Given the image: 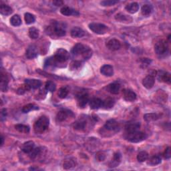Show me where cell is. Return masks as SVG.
I'll return each mask as SVG.
<instances>
[{
  "instance_id": "1",
  "label": "cell",
  "mask_w": 171,
  "mask_h": 171,
  "mask_svg": "<svg viewBox=\"0 0 171 171\" xmlns=\"http://www.w3.org/2000/svg\"><path fill=\"white\" fill-rule=\"evenodd\" d=\"M50 121L49 118L46 116H42L38 119V121L34 123V130L35 133L41 134L49 127Z\"/></svg>"
},
{
  "instance_id": "2",
  "label": "cell",
  "mask_w": 171,
  "mask_h": 171,
  "mask_svg": "<svg viewBox=\"0 0 171 171\" xmlns=\"http://www.w3.org/2000/svg\"><path fill=\"white\" fill-rule=\"evenodd\" d=\"M147 136L145 133H142V132L136 131L134 132V133H127L126 139L130 142L138 143L145 140Z\"/></svg>"
},
{
  "instance_id": "3",
  "label": "cell",
  "mask_w": 171,
  "mask_h": 171,
  "mask_svg": "<svg viewBox=\"0 0 171 171\" xmlns=\"http://www.w3.org/2000/svg\"><path fill=\"white\" fill-rule=\"evenodd\" d=\"M56 64H62L66 62L70 58V54L68 52L64 49H58L56 51L55 55L53 56Z\"/></svg>"
},
{
  "instance_id": "4",
  "label": "cell",
  "mask_w": 171,
  "mask_h": 171,
  "mask_svg": "<svg viewBox=\"0 0 171 171\" xmlns=\"http://www.w3.org/2000/svg\"><path fill=\"white\" fill-rule=\"evenodd\" d=\"M89 28L91 30L97 34H104L108 32V28L102 23H91L89 24Z\"/></svg>"
},
{
  "instance_id": "5",
  "label": "cell",
  "mask_w": 171,
  "mask_h": 171,
  "mask_svg": "<svg viewBox=\"0 0 171 171\" xmlns=\"http://www.w3.org/2000/svg\"><path fill=\"white\" fill-rule=\"evenodd\" d=\"M154 50L155 52L157 53L158 55L163 56L168 52V50H169V45H168V43L165 40H160L155 44Z\"/></svg>"
},
{
  "instance_id": "6",
  "label": "cell",
  "mask_w": 171,
  "mask_h": 171,
  "mask_svg": "<svg viewBox=\"0 0 171 171\" xmlns=\"http://www.w3.org/2000/svg\"><path fill=\"white\" fill-rule=\"evenodd\" d=\"M51 29H52V32L57 35V36L62 37L66 35V30L64 29V27L62 24L60 23H55L52 27H51Z\"/></svg>"
},
{
  "instance_id": "7",
  "label": "cell",
  "mask_w": 171,
  "mask_h": 171,
  "mask_svg": "<svg viewBox=\"0 0 171 171\" xmlns=\"http://www.w3.org/2000/svg\"><path fill=\"white\" fill-rule=\"evenodd\" d=\"M25 85L28 89H38L41 86L40 80L35 79H26Z\"/></svg>"
},
{
  "instance_id": "8",
  "label": "cell",
  "mask_w": 171,
  "mask_h": 171,
  "mask_svg": "<svg viewBox=\"0 0 171 171\" xmlns=\"http://www.w3.org/2000/svg\"><path fill=\"white\" fill-rule=\"evenodd\" d=\"M104 128L108 131L117 132L119 129L118 123L115 119H111L108 121L104 125Z\"/></svg>"
},
{
  "instance_id": "9",
  "label": "cell",
  "mask_w": 171,
  "mask_h": 171,
  "mask_svg": "<svg viewBox=\"0 0 171 171\" xmlns=\"http://www.w3.org/2000/svg\"><path fill=\"white\" fill-rule=\"evenodd\" d=\"M140 127V123L139 122H130L127 124L125 127V130L127 133H134L138 131Z\"/></svg>"
},
{
  "instance_id": "10",
  "label": "cell",
  "mask_w": 171,
  "mask_h": 171,
  "mask_svg": "<svg viewBox=\"0 0 171 171\" xmlns=\"http://www.w3.org/2000/svg\"><path fill=\"white\" fill-rule=\"evenodd\" d=\"M106 46L108 50L111 51H116L121 48V44L120 41L116 39H112V40H109L106 44Z\"/></svg>"
},
{
  "instance_id": "11",
  "label": "cell",
  "mask_w": 171,
  "mask_h": 171,
  "mask_svg": "<svg viewBox=\"0 0 171 171\" xmlns=\"http://www.w3.org/2000/svg\"><path fill=\"white\" fill-rule=\"evenodd\" d=\"M123 96L125 100L128 102H133L136 99V93L131 90H124L123 91Z\"/></svg>"
},
{
  "instance_id": "12",
  "label": "cell",
  "mask_w": 171,
  "mask_h": 171,
  "mask_svg": "<svg viewBox=\"0 0 171 171\" xmlns=\"http://www.w3.org/2000/svg\"><path fill=\"white\" fill-rule=\"evenodd\" d=\"M154 78L151 75H148L143 79L142 84L147 89H151L154 85Z\"/></svg>"
},
{
  "instance_id": "13",
  "label": "cell",
  "mask_w": 171,
  "mask_h": 171,
  "mask_svg": "<svg viewBox=\"0 0 171 171\" xmlns=\"http://www.w3.org/2000/svg\"><path fill=\"white\" fill-rule=\"evenodd\" d=\"M26 55L28 59H34L36 58L38 56V50L36 47L34 45L29 46L26 50Z\"/></svg>"
},
{
  "instance_id": "14",
  "label": "cell",
  "mask_w": 171,
  "mask_h": 171,
  "mask_svg": "<svg viewBox=\"0 0 171 171\" xmlns=\"http://www.w3.org/2000/svg\"><path fill=\"white\" fill-rule=\"evenodd\" d=\"M100 73L107 77L112 76L114 74L113 67L110 65H104L100 68Z\"/></svg>"
},
{
  "instance_id": "15",
  "label": "cell",
  "mask_w": 171,
  "mask_h": 171,
  "mask_svg": "<svg viewBox=\"0 0 171 171\" xmlns=\"http://www.w3.org/2000/svg\"><path fill=\"white\" fill-rule=\"evenodd\" d=\"M89 102V96L87 94H80L78 98V104L80 108H84Z\"/></svg>"
},
{
  "instance_id": "16",
  "label": "cell",
  "mask_w": 171,
  "mask_h": 171,
  "mask_svg": "<svg viewBox=\"0 0 171 171\" xmlns=\"http://www.w3.org/2000/svg\"><path fill=\"white\" fill-rule=\"evenodd\" d=\"M70 115H72L70 111L68 110H61L57 114L56 120L58 122H63L68 118V117Z\"/></svg>"
},
{
  "instance_id": "17",
  "label": "cell",
  "mask_w": 171,
  "mask_h": 171,
  "mask_svg": "<svg viewBox=\"0 0 171 171\" xmlns=\"http://www.w3.org/2000/svg\"><path fill=\"white\" fill-rule=\"evenodd\" d=\"M103 101L98 98H94L90 101V106L93 110H96L102 107Z\"/></svg>"
},
{
  "instance_id": "18",
  "label": "cell",
  "mask_w": 171,
  "mask_h": 171,
  "mask_svg": "<svg viewBox=\"0 0 171 171\" xmlns=\"http://www.w3.org/2000/svg\"><path fill=\"white\" fill-rule=\"evenodd\" d=\"M60 12L62 15L66 16H78L79 13L76 10H73L69 7L64 6L60 10Z\"/></svg>"
},
{
  "instance_id": "19",
  "label": "cell",
  "mask_w": 171,
  "mask_h": 171,
  "mask_svg": "<svg viewBox=\"0 0 171 171\" xmlns=\"http://www.w3.org/2000/svg\"><path fill=\"white\" fill-rule=\"evenodd\" d=\"M35 148V144L33 141H28L22 145V150L26 154H29Z\"/></svg>"
},
{
  "instance_id": "20",
  "label": "cell",
  "mask_w": 171,
  "mask_h": 171,
  "mask_svg": "<svg viewBox=\"0 0 171 171\" xmlns=\"http://www.w3.org/2000/svg\"><path fill=\"white\" fill-rule=\"evenodd\" d=\"M121 161V154L120 152H116L114 154L113 158L112 159L110 163H109V166L111 168H114L118 166Z\"/></svg>"
},
{
  "instance_id": "21",
  "label": "cell",
  "mask_w": 171,
  "mask_h": 171,
  "mask_svg": "<svg viewBox=\"0 0 171 171\" xmlns=\"http://www.w3.org/2000/svg\"><path fill=\"white\" fill-rule=\"evenodd\" d=\"M84 35V31L82 29L78 28V27H75V28H72V29L71 30V35L72 37L73 38H82Z\"/></svg>"
},
{
  "instance_id": "22",
  "label": "cell",
  "mask_w": 171,
  "mask_h": 171,
  "mask_svg": "<svg viewBox=\"0 0 171 171\" xmlns=\"http://www.w3.org/2000/svg\"><path fill=\"white\" fill-rule=\"evenodd\" d=\"M85 46L82 44H77L75 45V46L72 50V53L74 56H78L82 54L83 50Z\"/></svg>"
},
{
  "instance_id": "23",
  "label": "cell",
  "mask_w": 171,
  "mask_h": 171,
  "mask_svg": "<svg viewBox=\"0 0 171 171\" xmlns=\"http://www.w3.org/2000/svg\"><path fill=\"white\" fill-rule=\"evenodd\" d=\"M158 80L162 82H166L168 84L170 83L171 77L170 74L169 72H160L158 74Z\"/></svg>"
},
{
  "instance_id": "24",
  "label": "cell",
  "mask_w": 171,
  "mask_h": 171,
  "mask_svg": "<svg viewBox=\"0 0 171 171\" xmlns=\"http://www.w3.org/2000/svg\"><path fill=\"white\" fill-rule=\"evenodd\" d=\"M126 10L129 13L135 14L139 10V5L136 2L131 3V4H129L126 6Z\"/></svg>"
},
{
  "instance_id": "25",
  "label": "cell",
  "mask_w": 171,
  "mask_h": 171,
  "mask_svg": "<svg viewBox=\"0 0 171 171\" xmlns=\"http://www.w3.org/2000/svg\"><path fill=\"white\" fill-rule=\"evenodd\" d=\"M108 89L111 94H118L120 89H121V85L118 83H112L108 86Z\"/></svg>"
},
{
  "instance_id": "26",
  "label": "cell",
  "mask_w": 171,
  "mask_h": 171,
  "mask_svg": "<svg viewBox=\"0 0 171 171\" xmlns=\"http://www.w3.org/2000/svg\"><path fill=\"white\" fill-rule=\"evenodd\" d=\"M12 12L13 10L11 7L5 4L1 5V7H0V13H1V14L4 15V16H9V15L12 14Z\"/></svg>"
},
{
  "instance_id": "27",
  "label": "cell",
  "mask_w": 171,
  "mask_h": 171,
  "mask_svg": "<svg viewBox=\"0 0 171 171\" xmlns=\"http://www.w3.org/2000/svg\"><path fill=\"white\" fill-rule=\"evenodd\" d=\"M86 126V122L83 119H80L78 121H77L76 122H74V129L78 130H82L85 128Z\"/></svg>"
},
{
  "instance_id": "28",
  "label": "cell",
  "mask_w": 171,
  "mask_h": 171,
  "mask_svg": "<svg viewBox=\"0 0 171 171\" xmlns=\"http://www.w3.org/2000/svg\"><path fill=\"white\" fill-rule=\"evenodd\" d=\"M8 79L5 74L1 73V90L3 92H5L8 90Z\"/></svg>"
},
{
  "instance_id": "29",
  "label": "cell",
  "mask_w": 171,
  "mask_h": 171,
  "mask_svg": "<svg viewBox=\"0 0 171 171\" xmlns=\"http://www.w3.org/2000/svg\"><path fill=\"white\" fill-rule=\"evenodd\" d=\"M115 19L118 21V22H131L132 20H133L130 17H129L128 16H127V15H124L122 14H117L115 16Z\"/></svg>"
},
{
  "instance_id": "30",
  "label": "cell",
  "mask_w": 171,
  "mask_h": 171,
  "mask_svg": "<svg viewBox=\"0 0 171 171\" xmlns=\"http://www.w3.org/2000/svg\"><path fill=\"white\" fill-rule=\"evenodd\" d=\"M76 165V160L74 158H68L65 160L63 164L64 166V169H70L72 168H73Z\"/></svg>"
},
{
  "instance_id": "31",
  "label": "cell",
  "mask_w": 171,
  "mask_h": 171,
  "mask_svg": "<svg viewBox=\"0 0 171 171\" xmlns=\"http://www.w3.org/2000/svg\"><path fill=\"white\" fill-rule=\"evenodd\" d=\"M92 53H93L92 50L90 47L85 46L84 48L83 52L82 53V54H81V56H82V58L84 60H88L89 58H90L92 57Z\"/></svg>"
},
{
  "instance_id": "32",
  "label": "cell",
  "mask_w": 171,
  "mask_h": 171,
  "mask_svg": "<svg viewBox=\"0 0 171 171\" xmlns=\"http://www.w3.org/2000/svg\"><path fill=\"white\" fill-rule=\"evenodd\" d=\"M115 101L112 98H107L106 100L103 101L102 107H104L105 109H110L115 106Z\"/></svg>"
},
{
  "instance_id": "33",
  "label": "cell",
  "mask_w": 171,
  "mask_h": 171,
  "mask_svg": "<svg viewBox=\"0 0 171 171\" xmlns=\"http://www.w3.org/2000/svg\"><path fill=\"white\" fill-rule=\"evenodd\" d=\"M152 12V8L150 5H144L141 9V13L144 16H149Z\"/></svg>"
},
{
  "instance_id": "34",
  "label": "cell",
  "mask_w": 171,
  "mask_h": 171,
  "mask_svg": "<svg viewBox=\"0 0 171 171\" xmlns=\"http://www.w3.org/2000/svg\"><path fill=\"white\" fill-rule=\"evenodd\" d=\"M15 128H16L17 131L22 133H28L29 132V130H30V128H29L28 126L21 124H16L15 126Z\"/></svg>"
},
{
  "instance_id": "35",
  "label": "cell",
  "mask_w": 171,
  "mask_h": 171,
  "mask_svg": "<svg viewBox=\"0 0 171 171\" xmlns=\"http://www.w3.org/2000/svg\"><path fill=\"white\" fill-rule=\"evenodd\" d=\"M10 23L13 26H19L22 24V20L18 15H14L10 19Z\"/></svg>"
},
{
  "instance_id": "36",
  "label": "cell",
  "mask_w": 171,
  "mask_h": 171,
  "mask_svg": "<svg viewBox=\"0 0 171 171\" xmlns=\"http://www.w3.org/2000/svg\"><path fill=\"white\" fill-rule=\"evenodd\" d=\"M159 116L155 113H150V114H146L144 116V119L147 122H151L156 121V120L158 119Z\"/></svg>"
},
{
  "instance_id": "37",
  "label": "cell",
  "mask_w": 171,
  "mask_h": 171,
  "mask_svg": "<svg viewBox=\"0 0 171 171\" xmlns=\"http://www.w3.org/2000/svg\"><path fill=\"white\" fill-rule=\"evenodd\" d=\"M38 109H39L38 106H35V105L32 104H28L27 105H25V106L22 108V112L23 113H28L32 110H35Z\"/></svg>"
},
{
  "instance_id": "38",
  "label": "cell",
  "mask_w": 171,
  "mask_h": 171,
  "mask_svg": "<svg viewBox=\"0 0 171 171\" xmlns=\"http://www.w3.org/2000/svg\"><path fill=\"white\" fill-rule=\"evenodd\" d=\"M148 158V154L146 151H141L137 155V160L140 163L146 161Z\"/></svg>"
},
{
  "instance_id": "39",
  "label": "cell",
  "mask_w": 171,
  "mask_h": 171,
  "mask_svg": "<svg viewBox=\"0 0 171 171\" xmlns=\"http://www.w3.org/2000/svg\"><path fill=\"white\" fill-rule=\"evenodd\" d=\"M29 35L32 39H37L39 37V30L34 27L30 28L29 29Z\"/></svg>"
},
{
  "instance_id": "40",
  "label": "cell",
  "mask_w": 171,
  "mask_h": 171,
  "mask_svg": "<svg viewBox=\"0 0 171 171\" xmlns=\"http://www.w3.org/2000/svg\"><path fill=\"white\" fill-rule=\"evenodd\" d=\"M24 19L26 21V23L27 24H32V23H34L35 21V17L34 16L29 13H26L25 14Z\"/></svg>"
},
{
  "instance_id": "41",
  "label": "cell",
  "mask_w": 171,
  "mask_h": 171,
  "mask_svg": "<svg viewBox=\"0 0 171 171\" xmlns=\"http://www.w3.org/2000/svg\"><path fill=\"white\" fill-rule=\"evenodd\" d=\"M45 88H46V90L47 91L53 92L56 90V86L54 82H52V81H48V82H46V86H45Z\"/></svg>"
},
{
  "instance_id": "42",
  "label": "cell",
  "mask_w": 171,
  "mask_h": 171,
  "mask_svg": "<svg viewBox=\"0 0 171 171\" xmlns=\"http://www.w3.org/2000/svg\"><path fill=\"white\" fill-rule=\"evenodd\" d=\"M161 163V158L159 156H154L152 157L150 161L148 162V164L152 165V166H155V165H158Z\"/></svg>"
},
{
  "instance_id": "43",
  "label": "cell",
  "mask_w": 171,
  "mask_h": 171,
  "mask_svg": "<svg viewBox=\"0 0 171 171\" xmlns=\"http://www.w3.org/2000/svg\"><path fill=\"white\" fill-rule=\"evenodd\" d=\"M68 94V90L66 88L63 87V88H60L58 91V96L60 98L64 99L65 98H66Z\"/></svg>"
},
{
  "instance_id": "44",
  "label": "cell",
  "mask_w": 171,
  "mask_h": 171,
  "mask_svg": "<svg viewBox=\"0 0 171 171\" xmlns=\"http://www.w3.org/2000/svg\"><path fill=\"white\" fill-rule=\"evenodd\" d=\"M40 152H41L40 148H35L29 154V157H30L31 159H35L38 155H40Z\"/></svg>"
},
{
  "instance_id": "45",
  "label": "cell",
  "mask_w": 171,
  "mask_h": 171,
  "mask_svg": "<svg viewBox=\"0 0 171 171\" xmlns=\"http://www.w3.org/2000/svg\"><path fill=\"white\" fill-rule=\"evenodd\" d=\"M118 1H115V0H106V1H102L100 2V4L102 6H111V5H114L115 4H117Z\"/></svg>"
},
{
  "instance_id": "46",
  "label": "cell",
  "mask_w": 171,
  "mask_h": 171,
  "mask_svg": "<svg viewBox=\"0 0 171 171\" xmlns=\"http://www.w3.org/2000/svg\"><path fill=\"white\" fill-rule=\"evenodd\" d=\"M151 60H149L148 58H143L142 60H141V68H146L148 66L151 64Z\"/></svg>"
},
{
  "instance_id": "47",
  "label": "cell",
  "mask_w": 171,
  "mask_h": 171,
  "mask_svg": "<svg viewBox=\"0 0 171 171\" xmlns=\"http://www.w3.org/2000/svg\"><path fill=\"white\" fill-rule=\"evenodd\" d=\"M164 157L166 159H169L171 157V152H170V147H168V148L166 149L164 153Z\"/></svg>"
},
{
  "instance_id": "48",
  "label": "cell",
  "mask_w": 171,
  "mask_h": 171,
  "mask_svg": "<svg viewBox=\"0 0 171 171\" xmlns=\"http://www.w3.org/2000/svg\"><path fill=\"white\" fill-rule=\"evenodd\" d=\"M96 157L98 161H103L105 159V155L102 152H98L97 154Z\"/></svg>"
},
{
  "instance_id": "49",
  "label": "cell",
  "mask_w": 171,
  "mask_h": 171,
  "mask_svg": "<svg viewBox=\"0 0 171 171\" xmlns=\"http://www.w3.org/2000/svg\"><path fill=\"white\" fill-rule=\"evenodd\" d=\"M7 111L5 109H3L1 112V120L2 121H4V120L5 119V117H6L7 115Z\"/></svg>"
},
{
  "instance_id": "50",
  "label": "cell",
  "mask_w": 171,
  "mask_h": 171,
  "mask_svg": "<svg viewBox=\"0 0 171 171\" xmlns=\"http://www.w3.org/2000/svg\"><path fill=\"white\" fill-rule=\"evenodd\" d=\"M53 4H54L56 6H61L63 4H64V2L60 0H56V1L53 2Z\"/></svg>"
},
{
  "instance_id": "51",
  "label": "cell",
  "mask_w": 171,
  "mask_h": 171,
  "mask_svg": "<svg viewBox=\"0 0 171 171\" xmlns=\"http://www.w3.org/2000/svg\"><path fill=\"white\" fill-rule=\"evenodd\" d=\"M1 141H2V142H1V146H2L3 145H4V136H1Z\"/></svg>"
}]
</instances>
